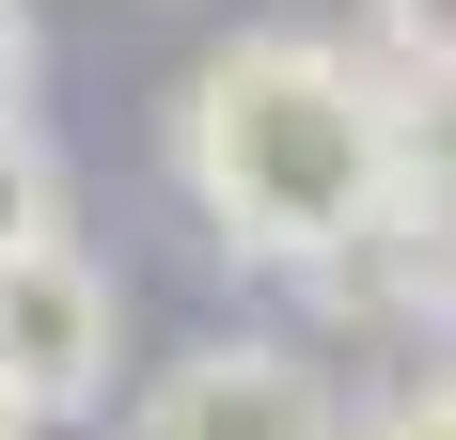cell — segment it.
I'll use <instances>...</instances> for the list:
<instances>
[{
  "label": "cell",
  "mask_w": 456,
  "mask_h": 440,
  "mask_svg": "<svg viewBox=\"0 0 456 440\" xmlns=\"http://www.w3.org/2000/svg\"><path fill=\"white\" fill-rule=\"evenodd\" d=\"M362 32L394 79H456V0H362Z\"/></svg>",
  "instance_id": "cell-6"
},
{
  "label": "cell",
  "mask_w": 456,
  "mask_h": 440,
  "mask_svg": "<svg viewBox=\"0 0 456 440\" xmlns=\"http://www.w3.org/2000/svg\"><path fill=\"white\" fill-rule=\"evenodd\" d=\"M394 158L425 205H456V79H394Z\"/></svg>",
  "instance_id": "cell-5"
},
{
  "label": "cell",
  "mask_w": 456,
  "mask_h": 440,
  "mask_svg": "<svg viewBox=\"0 0 456 440\" xmlns=\"http://www.w3.org/2000/svg\"><path fill=\"white\" fill-rule=\"evenodd\" d=\"M174 189L221 267L330 283L410 189L394 79H362V47H330V32H236L221 63L174 79Z\"/></svg>",
  "instance_id": "cell-1"
},
{
  "label": "cell",
  "mask_w": 456,
  "mask_h": 440,
  "mask_svg": "<svg viewBox=\"0 0 456 440\" xmlns=\"http://www.w3.org/2000/svg\"><path fill=\"white\" fill-rule=\"evenodd\" d=\"M425 378H456V314H441V362H425Z\"/></svg>",
  "instance_id": "cell-10"
},
{
  "label": "cell",
  "mask_w": 456,
  "mask_h": 440,
  "mask_svg": "<svg viewBox=\"0 0 456 440\" xmlns=\"http://www.w3.org/2000/svg\"><path fill=\"white\" fill-rule=\"evenodd\" d=\"M126 440H346V394L315 378V346L283 330H205L142 378V425Z\"/></svg>",
  "instance_id": "cell-3"
},
{
  "label": "cell",
  "mask_w": 456,
  "mask_h": 440,
  "mask_svg": "<svg viewBox=\"0 0 456 440\" xmlns=\"http://www.w3.org/2000/svg\"><path fill=\"white\" fill-rule=\"evenodd\" d=\"M0 440H47V425H32V409H16V394H0Z\"/></svg>",
  "instance_id": "cell-9"
},
{
  "label": "cell",
  "mask_w": 456,
  "mask_h": 440,
  "mask_svg": "<svg viewBox=\"0 0 456 440\" xmlns=\"http://www.w3.org/2000/svg\"><path fill=\"white\" fill-rule=\"evenodd\" d=\"M32 236H79V174H63V142L16 110V126H0V252H32Z\"/></svg>",
  "instance_id": "cell-4"
},
{
  "label": "cell",
  "mask_w": 456,
  "mask_h": 440,
  "mask_svg": "<svg viewBox=\"0 0 456 440\" xmlns=\"http://www.w3.org/2000/svg\"><path fill=\"white\" fill-rule=\"evenodd\" d=\"M32 79H47V16H32V0H0V126L32 110Z\"/></svg>",
  "instance_id": "cell-8"
},
{
  "label": "cell",
  "mask_w": 456,
  "mask_h": 440,
  "mask_svg": "<svg viewBox=\"0 0 456 440\" xmlns=\"http://www.w3.org/2000/svg\"><path fill=\"white\" fill-rule=\"evenodd\" d=\"M110 378H126V283L79 236L0 252V394L32 425H79V409H110Z\"/></svg>",
  "instance_id": "cell-2"
},
{
  "label": "cell",
  "mask_w": 456,
  "mask_h": 440,
  "mask_svg": "<svg viewBox=\"0 0 456 440\" xmlns=\"http://www.w3.org/2000/svg\"><path fill=\"white\" fill-rule=\"evenodd\" d=\"M346 440H456V378H410L394 409H362Z\"/></svg>",
  "instance_id": "cell-7"
}]
</instances>
